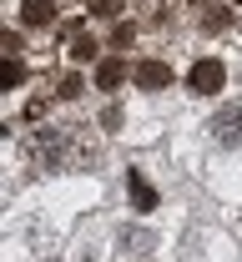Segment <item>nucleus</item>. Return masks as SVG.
<instances>
[{
    "label": "nucleus",
    "instance_id": "4468645a",
    "mask_svg": "<svg viewBox=\"0 0 242 262\" xmlns=\"http://www.w3.org/2000/svg\"><path fill=\"white\" fill-rule=\"evenodd\" d=\"M237 5H242V0H237Z\"/></svg>",
    "mask_w": 242,
    "mask_h": 262
},
{
    "label": "nucleus",
    "instance_id": "20e7f679",
    "mask_svg": "<svg viewBox=\"0 0 242 262\" xmlns=\"http://www.w3.org/2000/svg\"><path fill=\"white\" fill-rule=\"evenodd\" d=\"M137 86H141V91H162V86H172V66L141 61V66H137Z\"/></svg>",
    "mask_w": 242,
    "mask_h": 262
},
{
    "label": "nucleus",
    "instance_id": "f8f14e48",
    "mask_svg": "<svg viewBox=\"0 0 242 262\" xmlns=\"http://www.w3.org/2000/svg\"><path fill=\"white\" fill-rule=\"evenodd\" d=\"M61 96H81V76H66L61 81Z\"/></svg>",
    "mask_w": 242,
    "mask_h": 262
},
{
    "label": "nucleus",
    "instance_id": "6e6552de",
    "mask_svg": "<svg viewBox=\"0 0 242 262\" xmlns=\"http://www.w3.org/2000/svg\"><path fill=\"white\" fill-rule=\"evenodd\" d=\"M91 51H96V40H91L86 31H76V35H71V56H76V61H91Z\"/></svg>",
    "mask_w": 242,
    "mask_h": 262
},
{
    "label": "nucleus",
    "instance_id": "9d476101",
    "mask_svg": "<svg viewBox=\"0 0 242 262\" xmlns=\"http://www.w3.org/2000/svg\"><path fill=\"white\" fill-rule=\"evenodd\" d=\"M0 51H5V56H20V35L5 31V35H0Z\"/></svg>",
    "mask_w": 242,
    "mask_h": 262
},
{
    "label": "nucleus",
    "instance_id": "f03ea898",
    "mask_svg": "<svg viewBox=\"0 0 242 262\" xmlns=\"http://www.w3.org/2000/svg\"><path fill=\"white\" fill-rule=\"evenodd\" d=\"M192 91H202V96H212V91H222V81H227V71H222V61H197L192 66Z\"/></svg>",
    "mask_w": 242,
    "mask_h": 262
},
{
    "label": "nucleus",
    "instance_id": "1a4fd4ad",
    "mask_svg": "<svg viewBox=\"0 0 242 262\" xmlns=\"http://www.w3.org/2000/svg\"><path fill=\"white\" fill-rule=\"evenodd\" d=\"M91 10H96V15H106V20H111V15H121V0H91Z\"/></svg>",
    "mask_w": 242,
    "mask_h": 262
},
{
    "label": "nucleus",
    "instance_id": "9b49d317",
    "mask_svg": "<svg viewBox=\"0 0 242 262\" xmlns=\"http://www.w3.org/2000/svg\"><path fill=\"white\" fill-rule=\"evenodd\" d=\"M202 26H207L212 35H217V31H222V26H227V15H222V10H212V15H207V20H202Z\"/></svg>",
    "mask_w": 242,
    "mask_h": 262
},
{
    "label": "nucleus",
    "instance_id": "ddd939ff",
    "mask_svg": "<svg viewBox=\"0 0 242 262\" xmlns=\"http://www.w3.org/2000/svg\"><path fill=\"white\" fill-rule=\"evenodd\" d=\"M192 5H207V0H192Z\"/></svg>",
    "mask_w": 242,
    "mask_h": 262
},
{
    "label": "nucleus",
    "instance_id": "f257e3e1",
    "mask_svg": "<svg viewBox=\"0 0 242 262\" xmlns=\"http://www.w3.org/2000/svg\"><path fill=\"white\" fill-rule=\"evenodd\" d=\"M207 131L222 141V146H242V106H227V111H217Z\"/></svg>",
    "mask_w": 242,
    "mask_h": 262
},
{
    "label": "nucleus",
    "instance_id": "7ed1b4c3",
    "mask_svg": "<svg viewBox=\"0 0 242 262\" xmlns=\"http://www.w3.org/2000/svg\"><path fill=\"white\" fill-rule=\"evenodd\" d=\"M126 196H131L137 212H157V187H151L141 171H126Z\"/></svg>",
    "mask_w": 242,
    "mask_h": 262
},
{
    "label": "nucleus",
    "instance_id": "39448f33",
    "mask_svg": "<svg viewBox=\"0 0 242 262\" xmlns=\"http://www.w3.org/2000/svg\"><path fill=\"white\" fill-rule=\"evenodd\" d=\"M126 76H131V66L121 61V56H106V61L96 66V86H101V91H116Z\"/></svg>",
    "mask_w": 242,
    "mask_h": 262
},
{
    "label": "nucleus",
    "instance_id": "423d86ee",
    "mask_svg": "<svg viewBox=\"0 0 242 262\" xmlns=\"http://www.w3.org/2000/svg\"><path fill=\"white\" fill-rule=\"evenodd\" d=\"M51 15H56L51 0H20V20L26 26H51Z\"/></svg>",
    "mask_w": 242,
    "mask_h": 262
},
{
    "label": "nucleus",
    "instance_id": "0eeeda50",
    "mask_svg": "<svg viewBox=\"0 0 242 262\" xmlns=\"http://www.w3.org/2000/svg\"><path fill=\"white\" fill-rule=\"evenodd\" d=\"M20 81H26V61H20V56H5V61H0V86L10 91V86H20Z\"/></svg>",
    "mask_w": 242,
    "mask_h": 262
}]
</instances>
